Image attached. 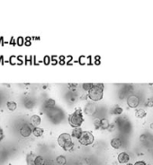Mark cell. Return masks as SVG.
I'll return each mask as SVG.
<instances>
[{
    "instance_id": "obj_1",
    "label": "cell",
    "mask_w": 153,
    "mask_h": 165,
    "mask_svg": "<svg viewBox=\"0 0 153 165\" xmlns=\"http://www.w3.org/2000/svg\"><path fill=\"white\" fill-rule=\"evenodd\" d=\"M104 83H93L91 90L87 93L88 98L93 101H99L104 96Z\"/></svg>"
},
{
    "instance_id": "obj_2",
    "label": "cell",
    "mask_w": 153,
    "mask_h": 165,
    "mask_svg": "<svg viewBox=\"0 0 153 165\" xmlns=\"http://www.w3.org/2000/svg\"><path fill=\"white\" fill-rule=\"evenodd\" d=\"M58 144L64 151H70L74 147L71 136L68 133H62L58 138Z\"/></svg>"
},
{
    "instance_id": "obj_3",
    "label": "cell",
    "mask_w": 153,
    "mask_h": 165,
    "mask_svg": "<svg viewBox=\"0 0 153 165\" xmlns=\"http://www.w3.org/2000/svg\"><path fill=\"white\" fill-rule=\"evenodd\" d=\"M84 122V117L82 114V110L80 109H77L73 113L69 116V124L73 127H80Z\"/></svg>"
},
{
    "instance_id": "obj_4",
    "label": "cell",
    "mask_w": 153,
    "mask_h": 165,
    "mask_svg": "<svg viewBox=\"0 0 153 165\" xmlns=\"http://www.w3.org/2000/svg\"><path fill=\"white\" fill-rule=\"evenodd\" d=\"M94 141H95V138H94L93 134L89 131H83L81 137L78 139V142L85 146L92 145L94 143Z\"/></svg>"
},
{
    "instance_id": "obj_5",
    "label": "cell",
    "mask_w": 153,
    "mask_h": 165,
    "mask_svg": "<svg viewBox=\"0 0 153 165\" xmlns=\"http://www.w3.org/2000/svg\"><path fill=\"white\" fill-rule=\"evenodd\" d=\"M140 97L135 95V94H131L127 98V105L132 109L137 108L140 104Z\"/></svg>"
},
{
    "instance_id": "obj_6",
    "label": "cell",
    "mask_w": 153,
    "mask_h": 165,
    "mask_svg": "<svg viewBox=\"0 0 153 165\" xmlns=\"http://www.w3.org/2000/svg\"><path fill=\"white\" fill-rule=\"evenodd\" d=\"M84 111L87 116H93L97 111V106L92 102H87V104L85 107Z\"/></svg>"
},
{
    "instance_id": "obj_7",
    "label": "cell",
    "mask_w": 153,
    "mask_h": 165,
    "mask_svg": "<svg viewBox=\"0 0 153 165\" xmlns=\"http://www.w3.org/2000/svg\"><path fill=\"white\" fill-rule=\"evenodd\" d=\"M32 132H33V130H32V128H31V127H30L29 125H24V126L21 127V129H20V134H21V136L24 137V138L30 137V135L32 134Z\"/></svg>"
},
{
    "instance_id": "obj_8",
    "label": "cell",
    "mask_w": 153,
    "mask_h": 165,
    "mask_svg": "<svg viewBox=\"0 0 153 165\" xmlns=\"http://www.w3.org/2000/svg\"><path fill=\"white\" fill-rule=\"evenodd\" d=\"M117 160H118V162L120 163H128L129 161H130V156L125 152H122L119 153L118 157H117Z\"/></svg>"
},
{
    "instance_id": "obj_9",
    "label": "cell",
    "mask_w": 153,
    "mask_h": 165,
    "mask_svg": "<svg viewBox=\"0 0 153 165\" xmlns=\"http://www.w3.org/2000/svg\"><path fill=\"white\" fill-rule=\"evenodd\" d=\"M111 146L114 149H119L122 146V141L118 138H113L111 140Z\"/></svg>"
},
{
    "instance_id": "obj_10",
    "label": "cell",
    "mask_w": 153,
    "mask_h": 165,
    "mask_svg": "<svg viewBox=\"0 0 153 165\" xmlns=\"http://www.w3.org/2000/svg\"><path fill=\"white\" fill-rule=\"evenodd\" d=\"M42 122V119H41V117L38 116V115H33L31 117V124L33 126V127H38Z\"/></svg>"
},
{
    "instance_id": "obj_11",
    "label": "cell",
    "mask_w": 153,
    "mask_h": 165,
    "mask_svg": "<svg viewBox=\"0 0 153 165\" xmlns=\"http://www.w3.org/2000/svg\"><path fill=\"white\" fill-rule=\"evenodd\" d=\"M82 133H83V131H82L81 127H76V128H73L72 133H71V137L77 138L78 140L80 138V137H81Z\"/></svg>"
},
{
    "instance_id": "obj_12",
    "label": "cell",
    "mask_w": 153,
    "mask_h": 165,
    "mask_svg": "<svg viewBox=\"0 0 153 165\" xmlns=\"http://www.w3.org/2000/svg\"><path fill=\"white\" fill-rule=\"evenodd\" d=\"M55 105L56 102L53 99H48L44 103V107L46 109H53L55 107Z\"/></svg>"
},
{
    "instance_id": "obj_13",
    "label": "cell",
    "mask_w": 153,
    "mask_h": 165,
    "mask_svg": "<svg viewBox=\"0 0 153 165\" xmlns=\"http://www.w3.org/2000/svg\"><path fill=\"white\" fill-rule=\"evenodd\" d=\"M36 156L33 153H29L26 156V163L27 165H35L34 164V161H35Z\"/></svg>"
},
{
    "instance_id": "obj_14",
    "label": "cell",
    "mask_w": 153,
    "mask_h": 165,
    "mask_svg": "<svg viewBox=\"0 0 153 165\" xmlns=\"http://www.w3.org/2000/svg\"><path fill=\"white\" fill-rule=\"evenodd\" d=\"M146 115H147L146 111L144 110H142V109H139V110H137L135 111V116L138 119H143V118L146 117Z\"/></svg>"
},
{
    "instance_id": "obj_15",
    "label": "cell",
    "mask_w": 153,
    "mask_h": 165,
    "mask_svg": "<svg viewBox=\"0 0 153 165\" xmlns=\"http://www.w3.org/2000/svg\"><path fill=\"white\" fill-rule=\"evenodd\" d=\"M109 126H110V123H109L108 119H101V128L100 129H102V130L108 129Z\"/></svg>"
},
{
    "instance_id": "obj_16",
    "label": "cell",
    "mask_w": 153,
    "mask_h": 165,
    "mask_svg": "<svg viewBox=\"0 0 153 165\" xmlns=\"http://www.w3.org/2000/svg\"><path fill=\"white\" fill-rule=\"evenodd\" d=\"M43 129L41 128V127H34L33 128V135L36 137V138H40V137H42V135H43Z\"/></svg>"
},
{
    "instance_id": "obj_17",
    "label": "cell",
    "mask_w": 153,
    "mask_h": 165,
    "mask_svg": "<svg viewBox=\"0 0 153 165\" xmlns=\"http://www.w3.org/2000/svg\"><path fill=\"white\" fill-rule=\"evenodd\" d=\"M56 162H57V163H58V164L64 165V164H66L67 160H66V158H65L63 155H59V156H58V157L56 158Z\"/></svg>"
},
{
    "instance_id": "obj_18",
    "label": "cell",
    "mask_w": 153,
    "mask_h": 165,
    "mask_svg": "<svg viewBox=\"0 0 153 165\" xmlns=\"http://www.w3.org/2000/svg\"><path fill=\"white\" fill-rule=\"evenodd\" d=\"M6 106H7V109L10 110V111H14L17 108V105H16V103L14 101H8Z\"/></svg>"
},
{
    "instance_id": "obj_19",
    "label": "cell",
    "mask_w": 153,
    "mask_h": 165,
    "mask_svg": "<svg viewBox=\"0 0 153 165\" xmlns=\"http://www.w3.org/2000/svg\"><path fill=\"white\" fill-rule=\"evenodd\" d=\"M44 163H45V161H44L43 157L40 156V155L36 156V158H35V161H34V164L35 165H44Z\"/></svg>"
},
{
    "instance_id": "obj_20",
    "label": "cell",
    "mask_w": 153,
    "mask_h": 165,
    "mask_svg": "<svg viewBox=\"0 0 153 165\" xmlns=\"http://www.w3.org/2000/svg\"><path fill=\"white\" fill-rule=\"evenodd\" d=\"M123 109L120 107V106H115L113 110H112V113H113V114H115V115H120V114H122L123 113Z\"/></svg>"
},
{
    "instance_id": "obj_21",
    "label": "cell",
    "mask_w": 153,
    "mask_h": 165,
    "mask_svg": "<svg viewBox=\"0 0 153 165\" xmlns=\"http://www.w3.org/2000/svg\"><path fill=\"white\" fill-rule=\"evenodd\" d=\"M92 86H93V83H83L82 88H83L85 91H86V92L88 93V92L91 90Z\"/></svg>"
},
{
    "instance_id": "obj_22",
    "label": "cell",
    "mask_w": 153,
    "mask_h": 165,
    "mask_svg": "<svg viewBox=\"0 0 153 165\" xmlns=\"http://www.w3.org/2000/svg\"><path fill=\"white\" fill-rule=\"evenodd\" d=\"M94 126L96 129H100L101 128V119H96L94 120Z\"/></svg>"
},
{
    "instance_id": "obj_23",
    "label": "cell",
    "mask_w": 153,
    "mask_h": 165,
    "mask_svg": "<svg viewBox=\"0 0 153 165\" xmlns=\"http://www.w3.org/2000/svg\"><path fill=\"white\" fill-rule=\"evenodd\" d=\"M146 106H147V107H153L152 99H148V101H147V102H146Z\"/></svg>"
},
{
    "instance_id": "obj_24",
    "label": "cell",
    "mask_w": 153,
    "mask_h": 165,
    "mask_svg": "<svg viewBox=\"0 0 153 165\" xmlns=\"http://www.w3.org/2000/svg\"><path fill=\"white\" fill-rule=\"evenodd\" d=\"M115 127H115L113 124H110V126H109V127H108V130H109V131H113V130L115 129Z\"/></svg>"
},
{
    "instance_id": "obj_25",
    "label": "cell",
    "mask_w": 153,
    "mask_h": 165,
    "mask_svg": "<svg viewBox=\"0 0 153 165\" xmlns=\"http://www.w3.org/2000/svg\"><path fill=\"white\" fill-rule=\"evenodd\" d=\"M133 165H147V164H146V163H145V162H143V161H140V162H136V163H135Z\"/></svg>"
},
{
    "instance_id": "obj_26",
    "label": "cell",
    "mask_w": 153,
    "mask_h": 165,
    "mask_svg": "<svg viewBox=\"0 0 153 165\" xmlns=\"http://www.w3.org/2000/svg\"><path fill=\"white\" fill-rule=\"evenodd\" d=\"M2 133H3V132H2V129L0 128V137H1V138L3 137V136H2Z\"/></svg>"
},
{
    "instance_id": "obj_27",
    "label": "cell",
    "mask_w": 153,
    "mask_h": 165,
    "mask_svg": "<svg viewBox=\"0 0 153 165\" xmlns=\"http://www.w3.org/2000/svg\"><path fill=\"white\" fill-rule=\"evenodd\" d=\"M151 129H153V123L151 124Z\"/></svg>"
},
{
    "instance_id": "obj_28",
    "label": "cell",
    "mask_w": 153,
    "mask_h": 165,
    "mask_svg": "<svg viewBox=\"0 0 153 165\" xmlns=\"http://www.w3.org/2000/svg\"><path fill=\"white\" fill-rule=\"evenodd\" d=\"M128 165H132V164H128Z\"/></svg>"
},
{
    "instance_id": "obj_29",
    "label": "cell",
    "mask_w": 153,
    "mask_h": 165,
    "mask_svg": "<svg viewBox=\"0 0 153 165\" xmlns=\"http://www.w3.org/2000/svg\"><path fill=\"white\" fill-rule=\"evenodd\" d=\"M152 142H153V141H152Z\"/></svg>"
}]
</instances>
